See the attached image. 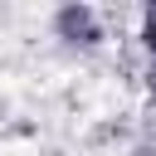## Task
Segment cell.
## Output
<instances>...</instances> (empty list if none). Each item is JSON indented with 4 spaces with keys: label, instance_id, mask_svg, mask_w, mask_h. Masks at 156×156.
Listing matches in <instances>:
<instances>
[{
    "label": "cell",
    "instance_id": "obj_1",
    "mask_svg": "<svg viewBox=\"0 0 156 156\" xmlns=\"http://www.w3.org/2000/svg\"><path fill=\"white\" fill-rule=\"evenodd\" d=\"M58 34L73 39V44H93V39H98V20H93V10H88V5H68V10H58Z\"/></svg>",
    "mask_w": 156,
    "mask_h": 156
},
{
    "label": "cell",
    "instance_id": "obj_2",
    "mask_svg": "<svg viewBox=\"0 0 156 156\" xmlns=\"http://www.w3.org/2000/svg\"><path fill=\"white\" fill-rule=\"evenodd\" d=\"M146 44H151V49H156V10H151V15H146Z\"/></svg>",
    "mask_w": 156,
    "mask_h": 156
},
{
    "label": "cell",
    "instance_id": "obj_3",
    "mask_svg": "<svg viewBox=\"0 0 156 156\" xmlns=\"http://www.w3.org/2000/svg\"><path fill=\"white\" fill-rule=\"evenodd\" d=\"M151 93H156V63H151Z\"/></svg>",
    "mask_w": 156,
    "mask_h": 156
}]
</instances>
